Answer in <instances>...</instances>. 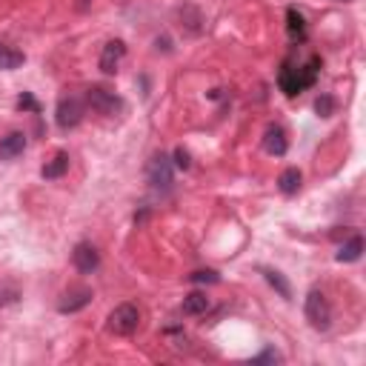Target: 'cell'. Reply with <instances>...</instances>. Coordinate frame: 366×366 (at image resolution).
Returning a JSON list of instances; mask_svg holds the SVG:
<instances>
[{
	"mask_svg": "<svg viewBox=\"0 0 366 366\" xmlns=\"http://www.w3.org/2000/svg\"><path fill=\"white\" fill-rule=\"evenodd\" d=\"M318 72H321V57H312L304 66H289L286 63L280 69V75H278V86H280V92L286 98H295V95H301V92H307V89L315 86Z\"/></svg>",
	"mask_w": 366,
	"mask_h": 366,
	"instance_id": "1",
	"label": "cell"
},
{
	"mask_svg": "<svg viewBox=\"0 0 366 366\" xmlns=\"http://www.w3.org/2000/svg\"><path fill=\"white\" fill-rule=\"evenodd\" d=\"M304 315H307L309 326L318 329V332H326L332 326V307H329V301L321 289H309L307 304H304Z\"/></svg>",
	"mask_w": 366,
	"mask_h": 366,
	"instance_id": "2",
	"label": "cell"
},
{
	"mask_svg": "<svg viewBox=\"0 0 366 366\" xmlns=\"http://www.w3.org/2000/svg\"><path fill=\"white\" fill-rule=\"evenodd\" d=\"M106 326H109V332H115V335H120V338H129V335H135L137 326H140V309H137L135 304H118V307L109 312Z\"/></svg>",
	"mask_w": 366,
	"mask_h": 366,
	"instance_id": "3",
	"label": "cell"
},
{
	"mask_svg": "<svg viewBox=\"0 0 366 366\" xmlns=\"http://www.w3.org/2000/svg\"><path fill=\"white\" fill-rule=\"evenodd\" d=\"M84 115H86V106H84V101H81L78 95H63V98L57 101L55 120H57V126H60L63 132H69V129L81 126Z\"/></svg>",
	"mask_w": 366,
	"mask_h": 366,
	"instance_id": "4",
	"label": "cell"
},
{
	"mask_svg": "<svg viewBox=\"0 0 366 366\" xmlns=\"http://www.w3.org/2000/svg\"><path fill=\"white\" fill-rule=\"evenodd\" d=\"M146 178H149V183L155 189H169L172 178H175V164L169 161V155H164V152L152 155L149 166H146Z\"/></svg>",
	"mask_w": 366,
	"mask_h": 366,
	"instance_id": "5",
	"label": "cell"
},
{
	"mask_svg": "<svg viewBox=\"0 0 366 366\" xmlns=\"http://www.w3.org/2000/svg\"><path fill=\"white\" fill-rule=\"evenodd\" d=\"M86 103H89L98 115H118V112L123 109V101H120L115 92L103 89V86H89V89H86Z\"/></svg>",
	"mask_w": 366,
	"mask_h": 366,
	"instance_id": "6",
	"label": "cell"
},
{
	"mask_svg": "<svg viewBox=\"0 0 366 366\" xmlns=\"http://www.w3.org/2000/svg\"><path fill=\"white\" fill-rule=\"evenodd\" d=\"M72 263H75L78 272L92 275V272H98V266H101V252H98L92 244H78L75 252H72Z\"/></svg>",
	"mask_w": 366,
	"mask_h": 366,
	"instance_id": "7",
	"label": "cell"
},
{
	"mask_svg": "<svg viewBox=\"0 0 366 366\" xmlns=\"http://www.w3.org/2000/svg\"><path fill=\"white\" fill-rule=\"evenodd\" d=\"M123 57H126V43H123V40H109V43L103 46V52H101L98 66H101L103 75H115Z\"/></svg>",
	"mask_w": 366,
	"mask_h": 366,
	"instance_id": "8",
	"label": "cell"
},
{
	"mask_svg": "<svg viewBox=\"0 0 366 366\" xmlns=\"http://www.w3.org/2000/svg\"><path fill=\"white\" fill-rule=\"evenodd\" d=\"M89 304H92V289H72V292H66V295L60 298L57 312H63V315H75V312L86 309Z\"/></svg>",
	"mask_w": 366,
	"mask_h": 366,
	"instance_id": "9",
	"label": "cell"
},
{
	"mask_svg": "<svg viewBox=\"0 0 366 366\" xmlns=\"http://www.w3.org/2000/svg\"><path fill=\"white\" fill-rule=\"evenodd\" d=\"M263 149L269 155H275V158H283L289 152V140H286L283 126H278V123H269L266 126V132H263Z\"/></svg>",
	"mask_w": 366,
	"mask_h": 366,
	"instance_id": "10",
	"label": "cell"
},
{
	"mask_svg": "<svg viewBox=\"0 0 366 366\" xmlns=\"http://www.w3.org/2000/svg\"><path fill=\"white\" fill-rule=\"evenodd\" d=\"M26 152V135L23 132H9L6 137H0V158L15 161Z\"/></svg>",
	"mask_w": 366,
	"mask_h": 366,
	"instance_id": "11",
	"label": "cell"
},
{
	"mask_svg": "<svg viewBox=\"0 0 366 366\" xmlns=\"http://www.w3.org/2000/svg\"><path fill=\"white\" fill-rule=\"evenodd\" d=\"M286 32H289L292 43H304L307 40V21H304V15L295 6L286 9Z\"/></svg>",
	"mask_w": 366,
	"mask_h": 366,
	"instance_id": "12",
	"label": "cell"
},
{
	"mask_svg": "<svg viewBox=\"0 0 366 366\" xmlns=\"http://www.w3.org/2000/svg\"><path fill=\"white\" fill-rule=\"evenodd\" d=\"M301 181H304V175H301V169H298V166L283 169V172H280V178H278V189H280V195H286V198L298 195Z\"/></svg>",
	"mask_w": 366,
	"mask_h": 366,
	"instance_id": "13",
	"label": "cell"
},
{
	"mask_svg": "<svg viewBox=\"0 0 366 366\" xmlns=\"http://www.w3.org/2000/svg\"><path fill=\"white\" fill-rule=\"evenodd\" d=\"M360 255H363V238L360 235H352L341 249H338V263H355V261H360Z\"/></svg>",
	"mask_w": 366,
	"mask_h": 366,
	"instance_id": "14",
	"label": "cell"
},
{
	"mask_svg": "<svg viewBox=\"0 0 366 366\" xmlns=\"http://www.w3.org/2000/svg\"><path fill=\"white\" fill-rule=\"evenodd\" d=\"M66 172H69V155H66V152H57V155L40 169L43 181H57V178H63Z\"/></svg>",
	"mask_w": 366,
	"mask_h": 366,
	"instance_id": "15",
	"label": "cell"
},
{
	"mask_svg": "<svg viewBox=\"0 0 366 366\" xmlns=\"http://www.w3.org/2000/svg\"><path fill=\"white\" fill-rule=\"evenodd\" d=\"M209 309V298L206 292H189V295L183 298V315L195 318V315H203Z\"/></svg>",
	"mask_w": 366,
	"mask_h": 366,
	"instance_id": "16",
	"label": "cell"
},
{
	"mask_svg": "<svg viewBox=\"0 0 366 366\" xmlns=\"http://www.w3.org/2000/svg\"><path fill=\"white\" fill-rule=\"evenodd\" d=\"M263 272V278H266V283L278 292V295L283 298V301H292V286H289V280L278 272V269H261Z\"/></svg>",
	"mask_w": 366,
	"mask_h": 366,
	"instance_id": "17",
	"label": "cell"
},
{
	"mask_svg": "<svg viewBox=\"0 0 366 366\" xmlns=\"http://www.w3.org/2000/svg\"><path fill=\"white\" fill-rule=\"evenodd\" d=\"M23 52H18V49H12V46H4L0 43V69L4 72H12V69H18V66H23Z\"/></svg>",
	"mask_w": 366,
	"mask_h": 366,
	"instance_id": "18",
	"label": "cell"
},
{
	"mask_svg": "<svg viewBox=\"0 0 366 366\" xmlns=\"http://www.w3.org/2000/svg\"><path fill=\"white\" fill-rule=\"evenodd\" d=\"M315 112H318L321 118H332V115H335V98H332V95H321V98L315 101Z\"/></svg>",
	"mask_w": 366,
	"mask_h": 366,
	"instance_id": "19",
	"label": "cell"
},
{
	"mask_svg": "<svg viewBox=\"0 0 366 366\" xmlns=\"http://www.w3.org/2000/svg\"><path fill=\"white\" fill-rule=\"evenodd\" d=\"M18 109H23V112H32V115H38L40 112V103L29 95V92H23L21 98H18Z\"/></svg>",
	"mask_w": 366,
	"mask_h": 366,
	"instance_id": "20",
	"label": "cell"
},
{
	"mask_svg": "<svg viewBox=\"0 0 366 366\" xmlns=\"http://www.w3.org/2000/svg\"><path fill=\"white\" fill-rule=\"evenodd\" d=\"M189 280H192V283H217L221 278H217V272H212V269H200V272L189 275Z\"/></svg>",
	"mask_w": 366,
	"mask_h": 366,
	"instance_id": "21",
	"label": "cell"
},
{
	"mask_svg": "<svg viewBox=\"0 0 366 366\" xmlns=\"http://www.w3.org/2000/svg\"><path fill=\"white\" fill-rule=\"evenodd\" d=\"M178 169H189L192 166V161H189V152L183 149V146H178V149H175V161H172Z\"/></svg>",
	"mask_w": 366,
	"mask_h": 366,
	"instance_id": "22",
	"label": "cell"
},
{
	"mask_svg": "<svg viewBox=\"0 0 366 366\" xmlns=\"http://www.w3.org/2000/svg\"><path fill=\"white\" fill-rule=\"evenodd\" d=\"M263 360H280V355H278L275 349H263L261 355H255V358H252V363H263Z\"/></svg>",
	"mask_w": 366,
	"mask_h": 366,
	"instance_id": "23",
	"label": "cell"
},
{
	"mask_svg": "<svg viewBox=\"0 0 366 366\" xmlns=\"http://www.w3.org/2000/svg\"><path fill=\"white\" fill-rule=\"evenodd\" d=\"M343 4H346V0H343Z\"/></svg>",
	"mask_w": 366,
	"mask_h": 366,
	"instance_id": "24",
	"label": "cell"
}]
</instances>
